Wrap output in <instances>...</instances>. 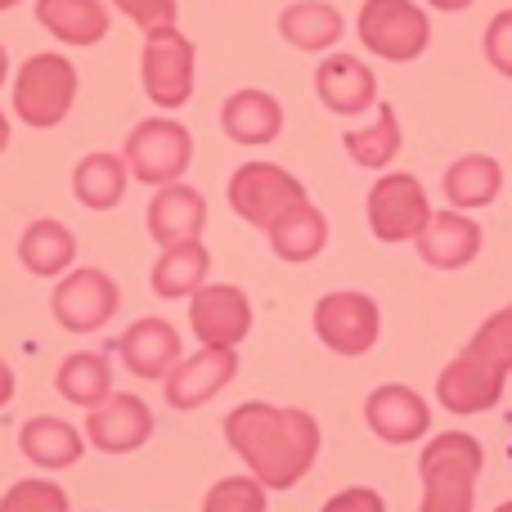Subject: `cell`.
<instances>
[{
  "instance_id": "2",
  "label": "cell",
  "mask_w": 512,
  "mask_h": 512,
  "mask_svg": "<svg viewBox=\"0 0 512 512\" xmlns=\"http://www.w3.org/2000/svg\"><path fill=\"white\" fill-rule=\"evenodd\" d=\"M486 450L468 432H441L418 454V477H423V508L418 512H472L477 504V477Z\"/></svg>"
},
{
  "instance_id": "42",
  "label": "cell",
  "mask_w": 512,
  "mask_h": 512,
  "mask_svg": "<svg viewBox=\"0 0 512 512\" xmlns=\"http://www.w3.org/2000/svg\"><path fill=\"white\" fill-rule=\"evenodd\" d=\"M495 512H512V499H508V504H499V508H495Z\"/></svg>"
},
{
  "instance_id": "3",
  "label": "cell",
  "mask_w": 512,
  "mask_h": 512,
  "mask_svg": "<svg viewBox=\"0 0 512 512\" xmlns=\"http://www.w3.org/2000/svg\"><path fill=\"white\" fill-rule=\"evenodd\" d=\"M72 104H77V68H72V59L45 50V54H32V59L18 68L14 117H23L27 126L50 131V126H59L63 117L72 113Z\"/></svg>"
},
{
  "instance_id": "10",
  "label": "cell",
  "mask_w": 512,
  "mask_h": 512,
  "mask_svg": "<svg viewBox=\"0 0 512 512\" xmlns=\"http://www.w3.org/2000/svg\"><path fill=\"white\" fill-rule=\"evenodd\" d=\"M117 306H122V288H117L104 270H95V265L68 270L50 297L54 319H59L68 333H99V328L117 315Z\"/></svg>"
},
{
  "instance_id": "15",
  "label": "cell",
  "mask_w": 512,
  "mask_h": 512,
  "mask_svg": "<svg viewBox=\"0 0 512 512\" xmlns=\"http://www.w3.org/2000/svg\"><path fill=\"white\" fill-rule=\"evenodd\" d=\"M504 387H508L504 373L486 369V364L472 360L468 351H459L441 369V378H436V400H441V409H450V414L472 418V414L495 409L499 400H504Z\"/></svg>"
},
{
  "instance_id": "21",
  "label": "cell",
  "mask_w": 512,
  "mask_h": 512,
  "mask_svg": "<svg viewBox=\"0 0 512 512\" xmlns=\"http://www.w3.org/2000/svg\"><path fill=\"white\" fill-rule=\"evenodd\" d=\"M18 450L41 472H63L86 454V432H77L72 423H63V418H54V414H41L18 427Z\"/></svg>"
},
{
  "instance_id": "8",
  "label": "cell",
  "mask_w": 512,
  "mask_h": 512,
  "mask_svg": "<svg viewBox=\"0 0 512 512\" xmlns=\"http://www.w3.org/2000/svg\"><path fill=\"white\" fill-rule=\"evenodd\" d=\"M364 212H369V230L378 243H409L432 221V203H427L423 180L409 176V171H387L369 189Z\"/></svg>"
},
{
  "instance_id": "31",
  "label": "cell",
  "mask_w": 512,
  "mask_h": 512,
  "mask_svg": "<svg viewBox=\"0 0 512 512\" xmlns=\"http://www.w3.org/2000/svg\"><path fill=\"white\" fill-rule=\"evenodd\" d=\"M463 351L472 355V360H481L486 369H495V373H512V301L504 310H495V315L486 319V324L472 333V342L463 346Z\"/></svg>"
},
{
  "instance_id": "26",
  "label": "cell",
  "mask_w": 512,
  "mask_h": 512,
  "mask_svg": "<svg viewBox=\"0 0 512 512\" xmlns=\"http://www.w3.org/2000/svg\"><path fill=\"white\" fill-rule=\"evenodd\" d=\"M131 185V171H126L122 153H86V158L72 167V194L77 203H86L90 212H108L126 198Z\"/></svg>"
},
{
  "instance_id": "23",
  "label": "cell",
  "mask_w": 512,
  "mask_h": 512,
  "mask_svg": "<svg viewBox=\"0 0 512 512\" xmlns=\"http://www.w3.org/2000/svg\"><path fill=\"white\" fill-rule=\"evenodd\" d=\"M18 261H23V270L36 274V279H59V274H68L72 261H77V234L63 221H54V216H41V221H32L23 230V239H18Z\"/></svg>"
},
{
  "instance_id": "9",
  "label": "cell",
  "mask_w": 512,
  "mask_h": 512,
  "mask_svg": "<svg viewBox=\"0 0 512 512\" xmlns=\"http://www.w3.org/2000/svg\"><path fill=\"white\" fill-rule=\"evenodd\" d=\"M315 337L333 355H369L382 337V310L364 292H328L315 301Z\"/></svg>"
},
{
  "instance_id": "14",
  "label": "cell",
  "mask_w": 512,
  "mask_h": 512,
  "mask_svg": "<svg viewBox=\"0 0 512 512\" xmlns=\"http://www.w3.org/2000/svg\"><path fill=\"white\" fill-rule=\"evenodd\" d=\"M153 436V414L140 396L113 391L104 405L86 414V441L104 454H135Z\"/></svg>"
},
{
  "instance_id": "7",
  "label": "cell",
  "mask_w": 512,
  "mask_h": 512,
  "mask_svg": "<svg viewBox=\"0 0 512 512\" xmlns=\"http://www.w3.org/2000/svg\"><path fill=\"white\" fill-rule=\"evenodd\" d=\"M301 203H310L306 185L279 162H243L230 176V207L256 230H270L279 216H288Z\"/></svg>"
},
{
  "instance_id": "33",
  "label": "cell",
  "mask_w": 512,
  "mask_h": 512,
  "mask_svg": "<svg viewBox=\"0 0 512 512\" xmlns=\"http://www.w3.org/2000/svg\"><path fill=\"white\" fill-rule=\"evenodd\" d=\"M203 512H265V486L256 477H221L207 490Z\"/></svg>"
},
{
  "instance_id": "29",
  "label": "cell",
  "mask_w": 512,
  "mask_h": 512,
  "mask_svg": "<svg viewBox=\"0 0 512 512\" xmlns=\"http://www.w3.org/2000/svg\"><path fill=\"white\" fill-rule=\"evenodd\" d=\"M54 387L72 405L95 409L113 396V369H108V360L99 351H72V355H63L59 373H54Z\"/></svg>"
},
{
  "instance_id": "24",
  "label": "cell",
  "mask_w": 512,
  "mask_h": 512,
  "mask_svg": "<svg viewBox=\"0 0 512 512\" xmlns=\"http://www.w3.org/2000/svg\"><path fill=\"white\" fill-rule=\"evenodd\" d=\"M441 189L454 212H481V207H490L499 198V189H504V167H499L490 153H468V158L450 162Z\"/></svg>"
},
{
  "instance_id": "19",
  "label": "cell",
  "mask_w": 512,
  "mask_h": 512,
  "mask_svg": "<svg viewBox=\"0 0 512 512\" xmlns=\"http://www.w3.org/2000/svg\"><path fill=\"white\" fill-rule=\"evenodd\" d=\"M117 355L135 378L162 382L180 360V333L167 319H135L122 337H117Z\"/></svg>"
},
{
  "instance_id": "12",
  "label": "cell",
  "mask_w": 512,
  "mask_h": 512,
  "mask_svg": "<svg viewBox=\"0 0 512 512\" xmlns=\"http://www.w3.org/2000/svg\"><path fill=\"white\" fill-rule=\"evenodd\" d=\"M234 378H239V351H230V346H203L194 355H180L176 369L162 378V387H167L171 409H203Z\"/></svg>"
},
{
  "instance_id": "38",
  "label": "cell",
  "mask_w": 512,
  "mask_h": 512,
  "mask_svg": "<svg viewBox=\"0 0 512 512\" xmlns=\"http://www.w3.org/2000/svg\"><path fill=\"white\" fill-rule=\"evenodd\" d=\"M432 9H441V14H459V9H468L472 0H427Z\"/></svg>"
},
{
  "instance_id": "34",
  "label": "cell",
  "mask_w": 512,
  "mask_h": 512,
  "mask_svg": "<svg viewBox=\"0 0 512 512\" xmlns=\"http://www.w3.org/2000/svg\"><path fill=\"white\" fill-rule=\"evenodd\" d=\"M140 32H158V27H176V0H113Z\"/></svg>"
},
{
  "instance_id": "27",
  "label": "cell",
  "mask_w": 512,
  "mask_h": 512,
  "mask_svg": "<svg viewBox=\"0 0 512 512\" xmlns=\"http://www.w3.org/2000/svg\"><path fill=\"white\" fill-rule=\"evenodd\" d=\"M265 234H270V248H274L279 261L306 265V261H315V256L324 252L328 221H324V212H319L315 203H301V207H292L288 216H279Z\"/></svg>"
},
{
  "instance_id": "11",
  "label": "cell",
  "mask_w": 512,
  "mask_h": 512,
  "mask_svg": "<svg viewBox=\"0 0 512 512\" xmlns=\"http://www.w3.org/2000/svg\"><path fill=\"white\" fill-rule=\"evenodd\" d=\"M189 324L203 346H230L239 351V342L252 333V301L239 283H203L189 297Z\"/></svg>"
},
{
  "instance_id": "1",
  "label": "cell",
  "mask_w": 512,
  "mask_h": 512,
  "mask_svg": "<svg viewBox=\"0 0 512 512\" xmlns=\"http://www.w3.org/2000/svg\"><path fill=\"white\" fill-rule=\"evenodd\" d=\"M225 441L265 490H292L319 459L315 414L270 405V400L234 405L225 418Z\"/></svg>"
},
{
  "instance_id": "5",
  "label": "cell",
  "mask_w": 512,
  "mask_h": 512,
  "mask_svg": "<svg viewBox=\"0 0 512 512\" xmlns=\"http://www.w3.org/2000/svg\"><path fill=\"white\" fill-rule=\"evenodd\" d=\"M355 27H360L364 50L387 63H414L432 45L427 9L414 5V0H364Z\"/></svg>"
},
{
  "instance_id": "16",
  "label": "cell",
  "mask_w": 512,
  "mask_h": 512,
  "mask_svg": "<svg viewBox=\"0 0 512 512\" xmlns=\"http://www.w3.org/2000/svg\"><path fill=\"white\" fill-rule=\"evenodd\" d=\"M315 95L328 113L337 117H360L364 108L378 104V77L364 59L355 54H328L315 68Z\"/></svg>"
},
{
  "instance_id": "32",
  "label": "cell",
  "mask_w": 512,
  "mask_h": 512,
  "mask_svg": "<svg viewBox=\"0 0 512 512\" xmlns=\"http://www.w3.org/2000/svg\"><path fill=\"white\" fill-rule=\"evenodd\" d=\"M0 512H72V504L63 495V486H54L45 477H27L0 495Z\"/></svg>"
},
{
  "instance_id": "6",
  "label": "cell",
  "mask_w": 512,
  "mask_h": 512,
  "mask_svg": "<svg viewBox=\"0 0 512 512\" xmlns=\"http://www.w3.org/2000/svg\"><path fill=\"white\" fill-rule=\"evenodd\" d=\"M140 81H144V95L158 108H167V113L185 108L194 99V41L180 27L144 32Z\"/></svg>"
},
{
  "instance_id": "35",
  "label": "cell",
  "mask_w": 512,
  "mask_h": 512,
  "mask_svg": "<svg viewBox=\"0 0 512 512\" xmlns=\"http://www.w3.org/2000/svg\"><path fill=\"white\" fill-rule=\"evenodd\" d=\"M486 59L499 77H512V9H499L486 27Z\"/></svg>"
},
{
  "instance_id": "18",
  "label": "cell",
  "mask_w": 512,
  "mask_h": 512,
  "mask_svg": "<svg viewBox=\"0 0 512 512\" xmlns=\"http://www.w3.org/2000/svg\"><path fill=\"white\" fill-rule=\"evenodd\" d=\"M144 221H149V239L158 243V248L189 243V239H198V234H203V225H207V198L198 194V189H189L185 180L162 185L158 194L149 198Z\"/></svg>"
},
{
  "instance_id": "28",
  "label": "cell",
  "mask_w": 512,
  "mask_h": 512,
  "mask_svg": "<svg viewBox=\"0 0 512 512\" xmlns=\"http://www.w3.org/2000/svg\"><path fill=\"white\" fill-rule=\"evenodd\" d=\"M279 32H283V41L297 45V50L324 54L328 45L342 41L346 23H342V14H337L328 0H297V5H288L279 14Z\"/></svg>"
},
{
  "instance_id": "20",
  "label": "cell",
  "mask_w": 512,
  "mask_h": 512,
  "mask_svg": "<svg viewBox=\"0 0 512 512\" xmlns=\"http://www.w3.org/2000/svg\"><path fill=\"white\" fill-rule=\"evenodd\" d=\"M221 126L234 144H243V149H261V144L279 140L283 104L270 95V90H234L221 108Z\"/></svg>"
},
{
  "instance_id": "4",
  "label": "cell",
  "mask_w": 512,
  "mask_h": 512,
  "mask_svg": "<svg viewBox=\"0 0 512 512\" xmlns=\"http://www.w3.org/2000/svg\"><path fill=\"white\" fill-rule=\"evenodd\" d=\"M122 158L131 180H140V185L149 189L176 185V180H185L189 162H194V135L176 117H149V122H140L126 135Z\"/></svg>"
},
{
  "instance_id": "17",
  "label": "cell",
  "mask_w": 512,
  "mask_h": 512,
  "mask_svg": "<svg viewBox=\"0 0 512 512\" xmlns=\"http://www.w3.org/2000/svg\"><path fill=\"white\" fill-rule=\"evenodd\" d=\"M414 243H418V256L432 270H463V265H472L481 256L486 234H481V225L468 212H432V221L423 225V234Z\"/></svg>"
},
{
  "instance_id": "36",
  "label": "cell",
  "mask_w": 512,
  "mask_h": 512,
  "mask_svg": "<svg viewBox=\"0 0 512 512\" xmlns=\"http://www.w3.org/2000/svg\"><path fill=\"white\" fill-rule=\"evenodd\" d=\"M324 512H387V504H382L378 490H369V486H351V490H342V495L328 499Z\"/></svg>"
},
{
  "instance_id": "13",
  "label": "cell",
  "mask_w": 512,
  "mask_h": 512,
  "mask_svg": "<svg viewBox=\"0 0 512 512\" xmlns=\"http://www.w3.org/2000/svg\"><path fill=\"white\" fill-rule=\"evenodd\" d=\"M364 423L387 445H414L432 432V405H427L414 387L387 382V387L369 391V400H364Z\"/></svg>"
},
{
  "instance_id": "22",
  "label": "cell",
  "mask_w": 512,
  "mask_h": 512,
  "mask_svg": "<svg viewBox=\"0 0 512 512\" xmlns=\"http://www.w3.org/2000/svg\"><path fill=\"white\" fill-rule=\"evenodd\" d=\"M36 23L63 45H99L113 27L104 0H36Z\"/></svg>"
},
{
  "instance_id": "41",
  "label": "cell",
  "mask_w": 512,
  "mask_h": 512,
  "mask_svg": "<svg viewBox=\"0 0 512 512\" xmlns=\"http://www.w3.org/2000/svg\"><path fill=\"white\" fill-rule=\"evenodd\" d=\"M14 5H23V0H0V14H5V9H14Z\"/></svg>"
},
{
  "instance_id": "30",
  "label": "cell",
  "mask_w": 512,
  "mask_h": 512,
  "mask_svg": "<svg viewBox=\"0 0 512 512\" xmlns=\"http://www.w3.org/2000/svg\"><path fill=\"white\" fill-rule=\"evenodd\" d=\"M346 153H351L355 167H369V171H382L396 162L400 144H405V131H400V117L391 104H378V117H373L364 131H346Z\"/></svg>"
},
{
  "instance_id": "37",
  "label": "cell",
  "mask_w": 512,
  "mask_h": 512,
  "mask_svg": "<svg viewBox=\"0 0 512 512\" xmlns=\"http://www.w3.org/2000/svg\"><path fill=\"white\" fill-rule=\"evenodd\" d=\"M9 400H14V369L0 360V409H5Z\"/></svg>"
},
{
  "instance_id": "39",
  "label": "cell",
  "mask_w": 512,
  "mask_h": 512,
  "mask_svg": "<svg viewBox=\"0 0 512 512\" xmlns=\"http://www.w3.org/2000/svg\"><path fill=\"white\" fill-rule=\"evenodd\" d=\"M5 149H9V117L0 113V153H5Z\"/></svg>"
},
{
  "instance_id": "25",
  "label": "cell",
  "mask_w": 512,
  "mask_h": 512,
  "mask_svg": "<svg viewBox=\"0 0 512 512\" xmlns=\"http://www.w3.org/2000/svg\"><path fill=\"white\" fill-rule=\"evenodd\" d=\"M207 270H212V256H207V248L198 239H189V243L162 248L149 279H153V292H158L162 301H185L207 283Z\"/></svg>"
},
{
  "instance_id": "40",
  "label": "cell",
  "mask_w": 512,
  "mask_h": 512,
  "mask_svg": "<svg viewBox=\"0 0 512 512\" xmlns=\"http://www.w3.org/2000/svg\"><path fill=\"white\" fill-rule=\"evenodd\" d=\"M5 77H9V59H5V45H0V86H5Z\"/></svg>"
}]
</instances>
